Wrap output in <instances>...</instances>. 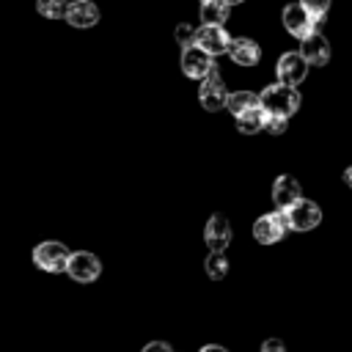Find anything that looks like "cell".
Masks as SVG:
<instances>
[{"mask_svg": "<svg viewBox=\"0 0 352 352\" xmlns=\"http://www.w3.org/2000/svg\"><path fill=\"white\" fill-rule=\"evenodd\" d=\"M300 52L311 66H324L330 60V41L319 30H314L305 38H300Z\"/></svg>", "mask_w": 352, "mask_h": 352, "instance_id": "cell-11", "label": "cell"}, {"mask_svg": "<svg viewBox=\"0 0 352 352\" xmlns=\"http://www.w3.org/2000/svg\"><path fill=\"white\" fill-rule=\"evenodd\" d=\"M143 352H173V349L168 346V341H148L143 346Z\"/></svg>", "mask_w": 352, "mask_h": 352, "instance_id": "cell-25", "label": "cell"}, {"mask_svg": "<svg viewBox=\"0 0 352 352\" xmlns=\"http://www.w3.org/2000/svg\"><path fill=\"white\" fill-rule=\"evenodd\" d=\"M201 3H204V0H201Z\"/></svg>", "mask_w": 352, "mask_h": 352, "instance_id": "cell-29", "label": "cell"}, {"mask_svg": "<svg viewBox=\"0 0 352 352\" xmlns=\"http://www.w3.org/2000/svg\"><path fill=\"white\" fill-rule=\"evenodd\" d=\"M308 11H311V16L316 19V28L324 22V16H327V11H330V0H300Z\"/></svg>", "mask_w": 352, "mask_h": 352, "instance_id": "cell-21", "label": "cell"}, {"mask_svg": "<svg viewBox=\"0 0 352 352\" xmlns=\"http://www.w3.org/2000/svg\"><path fill=\"white\" fill-rule=\"evenodd\" d=\"M173 36H176V41L182 44V50H184V47H190V44H195V28H192V25H187V22H179V25H176V30H173Z\"/></svg>", "mask_w": 352, "mask_h": 352, "instance_id": "cell-22", "label": "cell"}, {"mask_svg": "<svg viewBox=\"0 0 352 352\" xmlns=\"http://www.w3.org/2000/svg\"><path fill=\"white\" fill-rule=\"evenodd\" d=\"M69 256H72V250L63 242H55V239L38 242L33 248V264L38 270H44V272H66Z\"/></svg>", "mask_w": 352, "mask_h": 352, "instance_id": "cell-2", "label": "cell"}, {"mask_svg": "<svg viewBox=\"0 0 352 352\" xmlns=\"http://www.w3.org/2000/svg\"><path fill=\"white\" fill-rule=\"evenodd\" d=\"M258 104L264 107L267 116L289 118V116L297 113V107H300V94H297L294 85L275 82V85H267V88L258 94Z\"/></svg>", "mask_w": 352, "mask_h": 352, "instance_id": "cell-1", "label": "cell"}, {"mask_svg": "<svg viewBox=\"0 0 352 352\" xmlns=\"http://www.w3.org/2000/svg\"><path fill=\"white\" fill-rule=\"evenodd\" d=\"M228 55L236 66H256L261 58V50L253 38H231L228 44Z\"/></svg>", "mask_w": 352, "mask_h": 352, "instance_id": "cell-15", "label": "cell"}, {"mask_svg": "<svg viewBox=\"0 0 352 352\" xmlns=\"http://www.w3.org/2000/svg\"><path fill=\"white\" fill-rule=\"evenodd\" d=\"M256 104H258V94H253V91H231L226 107H228L234 116H239V113H245V110H250V107H256Z\"/></svg>", "mask_w": 352, "mask_h": 352, "instance_id": "cell-18", "label": "cell"}, {"mask_svg": "<svg viewBox=\"0 0 352 352\" xmlns=\"http://www.w3.org/2000/svg\"><path fill=\"white\" fill-rule=\"evenodd\" d=\"M261 352H286V344L280 338H267L261 344Z\"/></svg>", "mask_w": 352, "mask_h": 352, "instance_id": "cell-24", "label": "cell"}, {"mask_svg": "<svg viewBox=\"0 0 352 352\" xmlns=\"http://www.w3.org/2000/svg\"><path fill=\"white\" fill-rule=\"evenodd\" d=\"M206 275L212 278V280H220V278H226V272H228V258H226V250H212L209 256H206Z\"/></svg>", "mask_w": 352, "mask_h": 352, "instance_id": "cell-19", "label": "cell"}, {"mask_svg": "<svg viewBox=\"0 0 352 352\" xmlns=\"http://www.w3.org/2000/svg\"><path fill=\"white\" fill-rule=\"evenodd\" d=\"M66 22H69L72 28H94V25L99 22V8H96V3H91V0H74V3H69Z\"/></svg>", "mask_w": 352, "mask_h": 352, "instance_id": "cell-13", "label": "cell"}, {"mask_svg": "<svg viewBox=\"0 0 352 352\" xmlns=\"http://www.w3.org/2000/svg\"><path fill=\"white\" fill-rule=\"evenodd\" d=\"M231 6L226 0H204L201 3V22L204 25H226Z\"/></svg>", "mask_w": 352, "mask_h": 352, "instance_id": "cell-17", "label": "cell"}, {"mask_svg": "<svg viewBox=\"0 0 352 352\" xmlns=\"http://www.w3.org/2000/svg\"><path fill=\"white\" fill-rule=\"evenodd\" d=\"M286 217H289L292 231H311V228H316L322 223V209L314 201L300 198L297 204H292L286 209Z\"/></svg>", "mask_w": 352, "mask_h": 352, "instance_id": "cell-7", "label": "cell"}, {"mask_svg": "<svg viewBox=\"0 0 352 352\" xmlns=\"http://www.w3.org/2000/svg\"><path fill=\"white\" fill-rule=\"evenodd\" d=\"M214 69V55H209L204 47L190 44L182 50V72L190 80H204Z\"/></svg>", "mask_w": 352, "mask_h": 352, "instance_id": "cell-6", "label": "cell"}, {"mask_svg": "<svg viewBox=\"0 0 352 352\" xmlns=\"http://www.w3.org/2000/svg\"><path fill=\"white\" fill-rule=\"evenodd\" d=\"M198 352H228V349H223V346H217V344H206V346H201Z\"/></svg>", "mask_w": 352, "mask_h": 352, "instance_id": "cell-26", "label": "cell"}, {"mask_svg": "<svg viewBox=\"0 0 352 352\" xmlns=\"http://www.w3.org/2000/svg\"><path fill=\"white\" fill-rule=\"evenodd\" d=\"M66 275L77 283H94L99 275H102V264L94 253L88 250H74L69 256V264H66Z\"/></svg>", "mask_w": 352, "mask_h": 352, "instance_id": "cell-5", "label": "cell"}, {"mask_svg": "<svg viewBox=\"0 0 352 352\" xmlns=\"http://www.w3.org/2000/svg\"><path fill=\"white\" fill-rule=\"evenodd\" d=\"M272 201L278 209H289L300 201V182L294 176H278L272 184Z\"/></svg>", "mask_w": 352, "mask_h": 352, "instance_id": "cell-14", "label": "cell"}, {"mask_svg": "<svg viewBox=\"0 0 352 352\" xmlns=\"http://www.w3.org/2000/svg\"><path fill=\"white\" fill-rule=\"evenodd\" d=\"M36 11L44 19H66L69 3L66 0H36Z\"/></svg>", "mask_w": 352, "mask_h": 352, "instance_id": "cell-20", "label": "cell"}, {"mask_svg": "<svg viewBox=\"0 0 352 352\" xmlns=\"http://www.w3.org/2000/svg\"><path fill=\"white\" fill-rule=\"evenodd\" d=\"M286 121H289V118H280V116H267V126H264V129H267L270 135H283V132H286Z\"/></svg>", "mask_w": 352, "mask_h": 352, "instance_id": "cell-23", "label": "cell"}, {"mask_svg": "<svg viewBox=\"0 0 352 352\" xmlns=\"http://www.w3.org/2000/svg\"><path fill=\"white\" fill-rule=\"evenodd\" d=\"M234 118H236V129L245 132V135H256V132H261L267 126V113H264L261 104H256V107H250V110H245V113H239Z\"/></svg>", "mask_w": 352, "mask_h": 352, "instance_id": "cell-16", "label": "cell"}, {"mask_svg": "<svg viewBox=\"0 0 352 352\" xmlns=\"http://www.w3.org/2000/svg\"><path fill=\"white\" fill-rule=\"evenodd\" d=\"M283 28H286L292 36H297V38H305L308 33L319 30V28H316V19L311 16V11H308L302 3H289V6L283 8Z\"/></svg>", "mask_w": 352, "mask_h": 352, "instance_id": "cell-8", "label": "cell"}, {"mask_svg": "<svg viewBox=\"0 0 352 352\" xmlns=\"http://www.w3.org/2000/svg\"><path fill=\"white\" fill-rule=\"evenodd\" d=\"M195 44L204 47L209 55H228L231 38H228V33H226L223 25H201L195 30Z\"/></svg>", "mask_w": 352, "mask_h": 352, "instance_id": "cell-10", "label": "cell"}, {"mask_svg": "<svg viewBox=\"0 0 352 352\" xmlns=\"http://www.w3.org/2000/svg\"><path fill=\"white\" fill-rule=\"evenodd\" d=\"M344 182H346V184H349V187H352V165H349V168H346V170H344Z\"/></svg>", "mask_w": 352, "mask_h": 352, "instance_id": "cell-27", "label": "cell"}, {"mask_svg": "<svg viewBox=\"0 0 352 352\" xmlns=\"http://www.w3.org/2000/svg\"><path fill=\"white\" fill-rule=\"evenodd\" d=\"M286 231H292L289 217H286V209L261 214V217L253 223V236H256V242H261V245H275V242H280V239L286 236Z\"/></svg>", "mask_w": 352, "mask_h": 352, "instance_id": "cell-3", "label": "cell"}, {"mask_svg": "<svg viewBox=\"0 0 352 352\" xmlns=\"http://www.w3.org/2000/svg\"><path fill=\"white\" fill-rule=\"evenodd\" d=\"M228 6H239V3H245V0H226Z\"/></svg>", "mask_w": 352, "mask_h": 352, "instance_id": "cell-28", "label": "cell"}, {"mask_svg": "<svg viewBox=\"0 0 352 352\" xmlns=\"http://www.w3.org/2000/svg\"><path fill=\"white\" fill-rule=\"evenodd\" d=\"M308 66H311V63L302 58V52H283L280 60H278V66H275L278 82H286V85H294V88H297V85L305 80Z\"/></svg>", "mask_w": 352, "mask_h": 352, "instance_id": "cell-9", "label": "cell"}, {"mask_svg": "<svg viewBox=\"0 0 352 352\" xmlns=\"http://www.w3.org/2000/svg\"><path fill=\"white\" fill-rule=\"evenodd\" d=\"M204 239L209 245V250H226L231 242V223L226 214H212L206 228H204Z\"/></svg>", "mask_w": 352, "mask_h": 352, "instance_id": "cell-12", "label": "cell"}, {"mask_svg": "<svg viewBox=\"0 0 352 352\" xmlns=\"http://www.w3.org/2000/svg\"><path fill=\"white\" fill-rule=\"evenodd\" d=\"M198 99H201V107L209 110V113H217L228 104V91H226V82L217 72V66L201 80V91H198Z\"/></svg>", "mask_w": 352, "mask_h": 352, "instance_id": "cell-4", "label": "cell"}]
</instances>
